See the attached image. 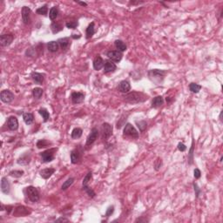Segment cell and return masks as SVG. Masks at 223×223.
I'll use <instances>...</instances> for the list:
<instances>
[{
  "mask_svg": "<svg viewBox=\"0 0 223 223\" xmlns=\"http://www.w3.org/2000/svg\"><path fill=\"white\" fill-rule=\"evenodd\" d=\"M148 99V96L143 93H138V92H131L127 93L124 96V100L129 104H138V103H143Z\"/></svg>",
  "mask_w": 223,
  "mask_h": 223,
  "instance_id": "obj_1",
  "label": "cell"
},
{
  "mask_svg": "<svg viewBox=\"0 0 223 223\" xmlns=\"http://www.w3.org/2000/svg\"><path fill=\"white\" fill-rule=\"evenodd\" d=\"M166 75V72L159 69H152L148 72V78L155 85L162 84Z\"/></svg>",
  "mask_w": 223,
  "mask_h": 223,
  "instance_id": "obj_2",
  "label": "cell"
},
{
  "mask_svg": "<svg viewBox=\"0 0 223 223\" xmlns=\"http://www.w3.org/2000/svg\"><path fill=\"white\" fill-rule=\"evenodd\" d=\"M25 194L31 202H37L39 201V192L38 188L33 186H29L25 188Z\"/></svg>",
  "mask_w": 223,
  "mask_h": 223,
  "instance_id": "obj_3",
  "label": "cell"
},
{
  "mask_svg": "<svg viewBox=\"0 0 223 223\" xmlns=\"http://www.w3.org/2000/svg\"><path fill=\"white\" fill-rule=\"evenodd\" d=\"M57 152V148H50L43 152H41V158L44 163H48L52 161L55 158V153Z\"/></svg>",
  "mask_w": 223,
  "mask_h": 223,
  "instance_id": "obj_4",
  "label": "cell"
},
{
  "mask_svg": "<svg viewBox=\"0 0 223 223\" xmlns=\"http://www.w3.org/2000/svg\"><path fill=\"white\" fill-rule=\"evenodd\" d=\"M124 135L129 136L133 139H138L139 138V133L132 124L127 123L125 125V127H124Z\"/></svg>",
  "mask_w": 223,
  "mask_h": 223,
  "instance_id": "obj_5",
  "label": "cell"
},
{
  "mask_svg": "<svg viewBox=\"0 0 223 223\" xmlns=\"http://www.w3.org/2000/svg\"><path fill=\"white\" fill-rule=\"evenodd\" d=\"M113 135V126L109 123H104L101 126V137L103 140H107Z\"/></svg>",
  "mask_w": 223,
  "mask_h": 223,
  "instance_id": "obj_6",
  "label": "cell"
},
{
  "mask_svg": "<svg viewBox=\"0 0 223 223\" xmlns=\"http://www.w3.org/2000/svg\"><path fill=\"white\" fill-rule=\"evenodd\" d=\"M31 214V208H26L25 206H18L13 209V215L16 217H24V216L29 215Z\"/></svg>",
  "mask_w": 223,
  "mask_h": 223,
  "instance_id": "obj_7",
  "label": "cell"
},
{
  "mask_svg": "<svg viewBox=\"0 0 223 223\" xmlns=\"http://www.w3.org/2000/svg\"><path fill=\"white\" fill-rule=\"evenodd\" d=\"M0 99L2 102L5 104H10L14 100V93L10 90H4L0 93Z\"/></svg>",
  "mask_w": 223,
  "mask_h": 223,
  "instance_id": "obj_8",
  "label": "cell"
},
{
  "mask_svg": "<svg viewBox=\"0 0 223 223\" xmlns=\"http://www.w3.org/2000/svg\"><path fill=\"white\" fill-rule=\"evenodd\" d=\"M107 58L115 63H119L121 59H122V52H120V51H109L107 53Z\"/></svg>",
  "mask_w": 223,
  "mask_h": 223,
  "instance_id": "obj_9",
  "label": "cell"
},
{
  "mask_svg": "<svg viewBox=\"0 0 223 223\" xmlns=\"http://www.w3.org/2000/svg\"><path fill=\"white\" fill-rule=\"evenodd\" d=\"M99 134H100L99 130L97 129L96 127H93V128L92 129V131H91V133L89 134V136L87 137L86 146H92V145L93 144L94 142L96 141V139H98Z\"/></svg>",
  "mask_w": 223,
  "mask_h": 223,
  "instance_id": "obj_10",
  "label": "cell"
},
{
  "mask_svg": "<svg viewBox=\"0 0 223 223\" xmlns=\"http://www.w3.org/2000/svg\"><path fill=\"white\" fill-rule=\"evenodd\" d=\"M82 158V150L80 148H75L71 152V161L72 164H78Z\"/></svg>",
  "mask_w": 223,
  "mask_h": 223,
  "instance_id": "obj_11",
  "label": "cell"
},
{
  "mask_svg": "<svg viewBox=\"0 0 223 223\" xmlns=\"http://www.w3.org/2000/svg\"><path fill=\"white\" fill-rule=\"evenodd\" d=\"M13 39H14V36L12 34H2L0 37L1 46H3V47L9 46L12 43Z\"/></svg>",
  "mask_w": 223,
  "mask_h": 223,
  "instance_id": "obj_12",
  "label": "cell"
},
{
  "mask_svg": "<svg viewBox=\"0 0 223 223\" xmlns=\"http://www.w3.org/2000/svg\"><path fill=\"white\" fill-rule=\"evenodd\" d=\"M31 11L28 6H23L22 8V20L23 23L25 25H28L30 24L31 21Z\"/></svg>",
  "mask_w": 223,
  "mask_h": 223,
  "instance_id": "obj_13",
  "label": "cell"
},
{
  "mask_svg": "<svg viewBox=\"0 0 223 223\" xmlns=\"http://www.w3.org/2000/svg\"><path fill=\"white\" fill-rule=\"evenodd\" d=\"M31 159V154L30 153V152H26L23 153L21 156L18 159L17 162H18V165L26 166L30 164Z\"/></svg>",
  "mask_w": 223,
  "mask_h": 223,
  "instance_id": "obj_14",
  "label": "cell"
},
{
  "mask_svg": "<svg viewBox=\"0 0 223 223\" xmlns=\"http://www.w3.org/2000/svg\"><path fill=\"white\" fill-rule=\"evenodd\" d=\"M71 99L73 104H80L85 100V93L81 92H73L71 95Z\"/></svg>",
  "mask_w": 223,
  "mask_h": 223,
  "instance_id": "obj_15",
  "label": "cell"
},
{
  "mask_svg": "<svg viewBox=\"0 0 223 223\" xmlns=\"http://www.w3.org/2000/svg\"><path fill=\"white\" fill-rule=\"evenodd\" d=\"M7 126L11 131H16L18 128V120L15 116H11L7 120Z\"/></svg>",
  "mask_w": 223,
  "mask_h": 223,
  "instance_id": "obj_16",
  "label": "cell"
},
{
  "mask_svg": "<svg viewBox=\"0 0 223 223\" xmlns=\"http://www.w3.org/2000/svg\"><path fill=\"white\" fill-rule=\"evenodd\" d=\"M104 73H110V72H113L117 69L115 63H113L111 60H107L104 63Z\"/></svg>",
  "mask_w": 223,
  "mask_h": 223,
  "instance_id": "obj_17",
  "label": "cell"
},
{
  "mask_svg": "<svg viewBox=\"0 0 223 223\" xmlns=\"http://www.w3.org/2000/svg\"><path fill=\"white\" fill-rule=\"evenodd\" d=\"M1 191L5 194H8L11 191V184L6 177H3L1 179Z\"/></svg>",
  "mask_w": 223,
  "mask_h": 223,
  "instance_id": "obj_18",
  "label": "cell"
},
{
  "mask_svg": "<svg viewBox=\"0 0 223 223\" xmlns=\"http://www.w3.org/2000/svg\"><path fill=\"white\" fill-rule=\"evenodd\" d=\"M118 89L120 93H129V91L131 90V85H130L129 81L127 80H123L120 83L119 87H118Z\"/></svg>",
  "mask_w": 223,
  "mask_h": 223,
  "instance_id": "obj_19",
  "label": "cell"
},
{
  "mask_svg": "<svg viewBox=\"0 0 223 223\" xmlns=\"http://www.w3.org/2000/svg\"><path fill=\"white\" fill-rule=\"evenodd\" d=\"M58 42L59 46H60V48L63 51H67L69 49V47L71 46L70 38H59L58 40Z\"/></svg>",
  "mask_w": 223,
  "mask_h": 223,
  "instance_id": "obj_20",
  "label": "cell"
},
{
  "mask_svg": "<svg viewBox=\"0 0 223 223\" xmlns=\"http://www.w3.org/2000/svg\"><path fill=\"white\" fill-rule=\"evenodd\" d=\"M54 173H55V169H54V168H51V167H49V168L42 169V170L39 172V174H40V176H41L43 179H44V180H48Z\"/></svg>",
  "mask_w": 223,
  "mask_h": 223,
  "instance_id": "obj_21",
  "label": "cell"
},
{
  "mask_svg": "<svg viewBox=\"0 0 223 223\" xmlns=\"http://www.w3.org/2000/svg\"><path fill=\"white\" fill-rule=\"evenodd\" d=\"M31 79L38 85H42L44 79V74L39 73V72H32L31 73Z\"/></svg>",
  "mask_w": 223,
  "mask_h": 223,
  "instance_id": "obj_22",
  "label": "cell"
},
{
  "mask_svg": "<svg viewBox=\"0 0 223 223\" xmlns=\"http://www.w3.org/2000/svg\"><path fill=\"white\" fill-rule=\"evenodd\" d=\"M104 60H103V58H101L100 55H98L96 58H94L93 60V68L94 70H96V71H100L101 70V68H103L104 67Z\"/></svg>",
  "mask_w": 223,
  "mask_h": 223,
  "instance_id": "obj_23",
  "label": "cell"
},
{
  "mask_svg": "<svg viewBox=\"0 0 223 223\" xmlns=\"http://www.w3.org/2000/svg\"><path fill=\"white\" fill-rule=\"evenodd\" d=\"M164 104V99L162 96H156L152 101V107L159 108Z\"/></svg>",
  "mask_w": 223,
  "mask_h": 223,
  "instance_id": "obj_24",
  "label": "cell"
},
{
  "mask_svg": "<svg viewBox=\"0 0 223 223\" xmlns=\"http://www.w3.org/2000/svg\"><path fill=\"white\" fill-rule=\"evenodd\" d=\"M94 33H95V25H94V23H91L89 25H88V27L87 28V31H86V38H87V39H89V38H91L93 36Z\"/></svg>",
  "mask_w": 223,
  "mask_h": 223,
  "instance_id": "obj_25",
  "label": "cell"
},
{
  "mask_svg": "<svg viewBox=\"0 0 223 223\" xmlns=\"http://www.w3.org/2000/svg\"><path fill=\"white\" fill-rule=\"evenodd\" d=\"M23 120L26 125H31L33 123V120H34V116L31 113H24Z\"/></svg>",
  "mask_w": 223,
  "mask_h": 223,
  "instance_id": "obj_26",
  "label": "cell"
},
{
  "mask_svg": "<svg viewBox=\"0 0 223 223\" xmlns=\"http://www.w3.org/2000/svg\"><path fill=\"white\" fill-rule=\"evenodd\" d=\"M59 48L58 41H51L47 44V49L50 52H57Z\"/></svg>",
  "mask_w": 223,
  "mask_h": 223,
  "instance_id": "obj_27",
  "label": "cell"
},
{
  "mask_svg": "<svg viewBox=\"0 0 223 223\" xmlns=\"http://www.w3.org/2000/svg\"><path fill=\"white\" fill-rule=\"evenodd\" d=\"M51 30L52 31V33H58L59 31H61L63 30V26L60 23L58 22H52L51 25Z\"/></svg>",
  "mask_w": 223,
  "mask_h": 223,
  "instance_id": "obj_28",
  "label": "cell"
},
{
  "mask_svg": "<svg viewBox=\"0 0 223 223\" xmlns=\"http://www.w3.org/2000/svg\"><path fill=\"white\" fill-rule=\"evenodd\" d=\"M114 44H115V47L118 49V51H120V52L126 51V49H127L126 44L124 43L122 40L117 39V40H115V42H114Z\"/></svg>",
  "mask_w": 223,
  "mask_h": 223,
  "instance_id": "obj_29",
  "label": "cell"
},
{
  "mask_svg": "<svg viewBox=\"0 0 223 223\" xmlns=\"http://www.w3.org/2000/svg\"><path fill=\"white\" fill-rule=\"evenodd\" d=\"M38 113L43 117L44 122H47L50 119V113L45 108H40L38 110Z\"/></svg>",
  "mask_w": 223,
  "mask_h": 223,
  "instance_id": "obj_30",
  "label": "cell"
},
{
  "mask_svg": "<svg viewBox=\"0 0 223 223\" xmlns=\"http://www.w3.org/2000/svg\"><path fill=\"white\" fill-rule=\"evenodd\" d=\"M82 134H83V130L79 128V127H76V128L72 130L71 136H72V139H79L80 137L82 136Z\"/></svg>",
  "mask_w": 223,
  "mask_h": 223,
  "instance_id": "obj_31",
  "label": "cell"
},
{
  "mask_svg": "<svg viewBox=\"0 0 223 223\" xmlns=\"http://www.w3.org/2000/svg\"><path fill=\"white\" fill-rule=\"evenodd\" d=\"M194 139H193L191 148H190V150L188 152V163H189V165H192L193 162H194Z\"/></svg>",
  "mask_w": 223,
  "mask_h": 223,
  "instance_id": "obj_32",
  "label": "cell"
},
{
  "mask_svg": "<svg viewBox=\"0 0 223 223\" xmlns=\"http://www.w3.org/2000/svg\"><path fill=\"white\" fill-rule=\"evenodd\" d=\"M51 145V142L46 140V139H40L37 142V147L38 149H41V148H45V147H48L49 146Z\"/></svg>",
  "mask_w": 223,
  "mask_h": 223,
  "instance_id": "obj_33",
  "label": "cell"
},
{
  "mask_svg": "<svg viewBox=\"0 0 223 223\" xmlns=\"http://www.w3.org/2000/svg\"><path fill=\"white\" fill-rule=\"evenodd\" d=\"M58 13H59L58 9L56 7V6H54V7H52L50 10V12H49V17H50V18L51 19V20H54V19H56V18H58Z\"/></svg>",
  "mask_w": 223,
  "mask_h": 223,
  "instance_id": "obj_34",
  "label": "cell"
},
{
  "mask_svg": "<svg viewBox=\"0 0 223 223\" xmlns=\"http://www.w3.org/2000/svg\"><path fill=\"white\" fill-rule=\"evenodd\" d=\"M202 89V86L196 84V83H191L189 85V90L193 93H198Z\"/></svg>",
  "mask_w": 223,
  "mask_h": 223,
  "instance_id": "obj_35",
  "label": "cell"
},
{
  "mask_svg": "<svg viewBox=\"0 0 223 223\" xmlns=\"http://www.w3.org/2000/svg\"><path fill=\"white\" fill-rule=\"evenodd\" d=\"M44 93V90L40 87H36L32 90V95L34 96V98L36 99H40L42 97Z\"/></svg>",
  "mask_w": 223,
  "mask_h": 223,
  "instance_id": "obj_36",
  "label": "cell"
},
{
  "mask_svg": "<svg viewBox=\"0 0 223 223\" xmlns=\"http://www.w3.org/2000/svg\"><path fill=\"white\" fill-rule=\"evenodd\" d=\"M74 180H75V179L72 178V177L69 178V179H67V180H65V182L63 183V185H62V187H61V189L65 191V190H66L67 188H69V187H71L72 184H73Z\"/></svg>",
  "mask_w": 223,
  "mask_h": 223,
  "instance_id": "obj_37",
  "label": "cell"
},
{
  "mask_svg": "<svg viewBox=\"0 0 223 223\" xmlns=\"http://www.w3.org/2000/svg\"><path fill=\"white\" fill-rule=\"evenodd\" d=\"M36 13L38 15H43V16H46L48 13V7H47V5H44L41 7L38 8L36 11Z\"/></svg>",
  "mask_w": 223,
  "mask_h": 223,
  "instance_id": "obj_38",
  "label": "cell"
},
{
  "mask_svg": "<svg viewBox=\"0 0 223 223\" xmlns=\"http://www.w3.org/2000/svg\"><path fill=\"white\" fill-rule=\"evenodd\" d=\"M82 188H83V190L87 193V195H88L90 198H94V197H95V195H96L95 192H94L93 190L89 187V186H83Z\"/></svg>",
  "mask_w": 223,
  "mask_h": 223,
  "instance_id": "obj_39",
  "label": "cell"
},
{
  "mask_svg": "<svg viewBox=\"0 0 223 223\" xmlns=\"http://www.w3.org/2000/svg\"><path fill=\"white\" fill-rule=\"evenodd\" d=\"M23 174H24L23 170H13V171H11L9 173V175L13 177V178H20L23 176Z\"/></svg>",
  "mask_w": 223,
  "mask_h": 223,
  "instance_id": "obj_40",
  "label": "cell"
},
{
  "mask_svg": "<svg viewBox=\"0 0 223 223\" xmlns=\"http://www.w3.org/2000/svg\"><path fill=\"white\" fill-rule=\"evenodd\" d=\"M78 25H79V23H78V21H75V20L66 22V23H65V26H66L68 29H73V30L76 29V28L78 27Z\"/></svg>",
  "mask_w": 223,
  "mask_h": 223,
  "instance_id": "obj_41",
  "label": "cell"
},
{
  "mask_svg": "<svg viewBox=\"0 0 223 223\" xmlns=\"http://www.w3.org/2000/svg\"><path fill=\"white\" fill-rule=\"evenodd\" d=\"M92 179H93V173H91V172H89V173H87V175L85 176V178H84V180H83L82 185H83V186H88L89 182L92 180Z\"/></svg>",
  "mask_w": 223,
  "mask_h": 223,
  "instance_id": "obj_42",
  "label": "cell"
},
{
  "mask_svg": "<svg viewBox=\"0 0 223 223\" xmlns=\"http://www.w3.org/2000/svg\"><path fill=\"white\" fill-rule=\"evenodd\" d=\"M136 124L140 132H144L145 130H146V126H147V124H146V122L145 120L136 121Z\"/></svg>",
  "mask_w": 223,
  "mask_h": 223,
  "instance_id": "obj_43",
  "label": "cell"
},
{
  "mask_svg": "<svg viewBox=\"0 0 223 223\" xmlns=\"http://www.w3.org/2000/svg\"><path fill=\"white\" fill-rule=\"evenodd\" d=\"M154 169L156 170V171H159V169H160V167L162 166V159L160 158H157V159L154 161Z\"/></svg>",
  "mask_w": 223,
  "mask_h": 223,
  "instance_id": "obj_44",
  "label": "cell"
},
{
  "mask_svg": "<svg viewBox=\"0 0 223 223\" xmlns=\"http://www.w3.org/2000/svg\"><path fill=\"white\" fill-rule=\"evenodd\" d=\"M113 212H114V207H113V206L109 207V208L107 209V212H106V217H107V218L108 217H110V216L113 214Z\"/></svg>",
  "mask_w": 223,
  "mask_h": 223,
  "instance_id": "obj_45",
  "label": "cell"
},
{
  "mask_svg": "<svg viewBox=\"0 0 223 223\" xmlns=\"http://www.w3.org/2000/svg\"><path fill=\"white\" fill-rule=\"evenodd\" d=\"M194 176L195 179H200L201 176H202V172H201V170L198 169V168H195L194 171Z\"/></svg>",
  "mask_w": 223,
  "mask_h": 223,
  "instance_id": "obj_46",
  "label": "cell"
},
{
  "mask_svg": "<svg viewBox=\"0 0 223 223\" xmlns=\"http://www.w3.org/2000/svg\"><path fill=\"white\" fill-rule=\"evenodd\" d=\"M34 54H35V50L32 49V48H30V49H28V50L25 51V55L27 57H33Z\"/></svg>",
  "mask_w": 223,
  "mask_h": 223,
  "instance_id": "obj_47",
  "label": "cell"
},
{
  "mask_svg": "<svg viewBox=\"0 0 223 223\" xmlns=\"http://www.w3.org/2000/svg\"><path fill=\"white\" fill-rule=\"evenodd\" d=\"M194 191H195V195H196V198H198L200 196V194H201V189L200 187H198V185L196 183H194Z\"/></svg>",
  "mask_w": 223,
  "mask_h": 223,
  "instance_id": "obj_48",
  "label": "cell"
},
{
  "mask_svg": "<svg viewBox=\"0 0 223 223\" xmlns=\"http://www.w3.org/2000/svg\"><path fill=\"white\" fill-rule=\"evenodd\" d=\"M178 149H179V151L180 152H185L187 150V146H186V145L183 144L182 142H180L179 144H178Z\"/></svg>",
  "mask_w": 223,
  "mask_h": 223,
  "instance_id": "obj_49",
  "label": "cell"
},
{
  "mask_svg": "<svg viewBox=\"0 0 223 223\" xmlns=\"http://www.w3.org/2000/svg\"><path fill=\"white\" fill-rule=\"evenodd\" d=\"M70 221L68 220V219H66V218H63V217H60V218H58L57 219L56 221H55V222H69Z\"/></svg>",
  "mask_w": 223,
  "mask_h": 223,
  "instance_id": "obj_50",
  "label": "cell"
},
{
  "mask_svg": "<svg viewBox=\"0 0 223 223\" xmlns=\"http://www.w3.org/2000/svg\"><path fill=\"white\" fill-rule=\"evenodd\" d=\"M79 5H82V6H87V3H85V2H80V1H76Z\"/></svg>",
  "mask_w": 223,
  "mask_h": 223,
  "instance_id": "obj_51",
  "label": "cell"
},
{
  "mask_svg": "<svg viewBox=\"0 0 223 223\" xmlns=\"http://www.w3.org/2000/svg\"><path fill=\"white\" fill-rule=\"evenodd\" d=\"M80 37H81V35H78V36H77V34H72V38H74V39L79 38Z\"/></svg>",
  "mask_w": 223,
  "mask_h": 223,
  "instance_id": "obj_52",
  "label": "cell"
},
{
  "mask_svg": "<svg viewBox=\"0 0 223 223\" xmlns=\"http://www.w3.org/2000/svg\"><path fill=\"white\" fill-rule=\"evenodd\" d=\"M222 113L223 112L221 111V114H220V120H221V121H222Z\"/></svg>",
  "mask_w": 223,
  "mask_h": 223,
  "instance_id": "obj_53",
  "label": "cell"
},
{
  "mask_svg": "<svg viewBox=\"0 0 223 223\" xmlns=\"http://www.w3.org/2000/svg\"><path fill=\"white\" fill-rule=\"evenodd\" d=\"M1 211H4L5 210V206L3 205V204H1V209H0Z\"/></svg>",
  "mask_w": 223,
  "mask_h": 223,
  "instance_id": "obj_54",
  "label": "cell"
}]
</instances>
